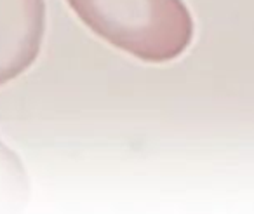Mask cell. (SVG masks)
I'll return each mask as SVG.
<instances>
[{"instance_id":"cell-1","label":"cell","mask_w":254,"mask_h":214,"mask_svg":"<svg viewBox=\"0 0 254 214\" xmlns=\"http://www.w3.org/2000/svg\"><path fill=\"white\" fill-rule=\"evenodd\" d=\"M77 18L101 39L145 61L180 56L193 39L185 0H66Z\"/></svg>"},{"instance_id":"cell-2","label":"cell","mask_w":254,"mask_h":214,"mask_svg":"<svg viewBox=\"0 0 254 214\" xmlns=\"http://www.w3.org/2000/svg\"><path fill=\"white\" fill-rule=\"evenodd\" d=\"M46 32V0H0V82L25 70Z\"/></svg>"}]
</instances>
